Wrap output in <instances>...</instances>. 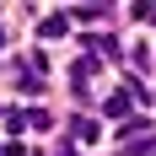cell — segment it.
Listing matches in <instances>:
<instances>
[{
  "instance_id": "6da1fadb",
  "label": "cell",
  "mask_w": 156,
  "mask_h": 156,
  "mask_svg": "<svg viewBox=\"0 0 156 156\" xmlns=\"http://www.w3.org/2000/svg\"><path fill=\"white\" fill-rule=\"evenodd\" d=\"M65 27H70V16H48V22H38V38H59Z\"/></svg>"
},
{
  "instance_id": "7a4b0ae2",
  "label": "cell",
  "mask_w": 156,
  "mask_h": 156,
  "mask_svg": "<svg viewBox=\"0 0 156 156\" xmlns=\"http://www.w3.org/2000/svg\"><path fill=\"white\" fill-rule=\"evenodd\" d=\"M129 97H135V92H113V97H108V113H113V119L129 113Z\"/></svg>"
},
{
  "instance_id": "3957f363",
  "label": "cell",
  "mask_w": 156,
  "mask_h": 156,
  "mask_svg": "<svg viewBox=\"0 0 156 156\" xmlns=\"http://www.w3.org/2000/svg\"><path fill=\"white\" fill-rule=\"evenodd\" d=\"M76 140H86V145L97 140V124H92V119H76Z\"/></svg>"
},
{
  "instance_id": "277c9868",
  "label": "cell",
  "mask_w": 156,
  "mask_h": 156,
  "mask_svg": "<svg viewBox=\"0 0 156 156\" xmlns=\"http://www.w3.org/2000/svg\"><path fill=\"white\" fill-rule=\"evenodd\" d=\"M135 16H140V22H151V16H156V0H140V5H135Z\"/></svg>"
}]
</instances>
